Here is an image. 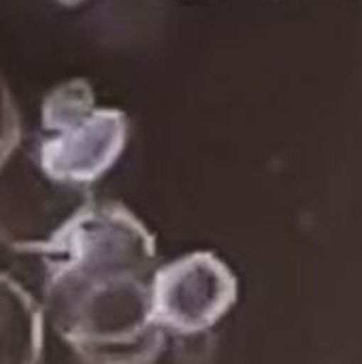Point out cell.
<instances>
[{"label":"cell","instance_id":"4","mask_svg":"<svg viewBox=\"0 0 362 364\" xmlns=\"http://www.w3.org/2000/svg\"><path fill=\"white\" fill-rule=\"evenodd\" d=\"M237 292V277L215 254H188L156 271L154 318L162 331L201 335L228 314Z\"/></svg>","mask_w":362,"mask_h":364},{"label":"cell","instance_id":"6","mask_svg":"<svg viewBox=\"0 0 362 364\" xmlns=\"http://www.w3.org/2000/svg\"><path fill=\"white\" fill-rule=\"evenodd\" d=\"M19 134H21V128H19L17 107L13 102V96L4 79L0 77V156L15 143Z\"/></svg>","mask_w":362,"mask_h":364},{"label":"cell","instance_id":"5","mask_svg":"<svg viewBox=\"0 0 362 364\" xmlns=\"http://www.w3.org/2000/svg\"><path fill=\"white\" fill-rule=\"evenodd\" d=\"M43 356V311L9 275L0 273V363H38Z\"/></svg>","mask_w":362,"mask_h":364},{"label":"cell","instance_id":"3","mask_svg":"<svg viewBox=\"0 0 362 364\" xmlns=\"http://www.w3.org/2000/svg\"><path fill=\"white\" fill-rule=\"evenodd\" d=\"M92 203L87 188L47 175L34 143L21 134L0 156V243L6 247L51 256Z\"/></svg>","mask_w":362,"mask_h":364},{"label":"cell","instance_id":"2","mask_svg":"<svg viewBox=\"0 0 362 364\" xmlns=\"http://www.w3.org/2000/svg\"><path fill=\"white\" fill-rule=\"evenodd\" d=\"M126 141V115L117 109H98L92 87L75 79L47 94L43 134L34 147L47 175L87 188L117 162Z\"/></svg>","mask_w":362,"mask_h":364},{"label":"cell","instance_id":"1","mask_svg":"<svg viewBox=\"0 0 362 364\" xmlns=\"http://www.w3.org/2000/svg\"><path fill=\"white\" fill-rule=\"evenodd\" d=\"M45 314L90 363H149L164 346L154 318L156 243L119 203H92L51 254Z\"/></svg>","mask_w":362,"mask_h":364}]
</instances>
